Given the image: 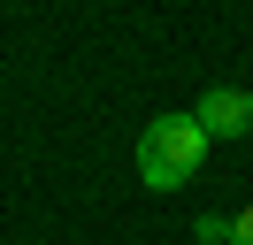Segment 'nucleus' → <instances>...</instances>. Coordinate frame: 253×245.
Returning a JSON list of instances; mask_svg holds the SVG:
<instances>
[{
    "label": "nucleus",
    "instance_id": "nucleus-2",
    "mask_svg": "<svg viewBox=\"0 0 253 245\" xmlns=\"http://www.w3.org/2000/svg\"><path fill=\"white\" fill-rule=\"evenodd\" d=\"M192 115H200L207 138H246V130H253V92H238V84H207V100L192 107Z\"/></svg>",
    "mask_w": 253,
    "mask_h": 245
},
{
    "label": "nucleus",
    "instance_id": "nucleus-3",
    "mask_svg": "<svg viewBox=\"0 0 253 245\" xmlns=\"http://www.w3.org/2000/svg\"><path fill=\"white\" fill-rule=\"evenodd\" d=\"M192 238H200V245H230V214H200Z\"/></svg>",
    "mask_w": 253,
    "mask_h": 245
},
{
    "label": "nucleus",
    "instance_id": "nucleus-1",
    "mask_svg": "<svg viewBox=\"0 0 253 245\" xmlns=\"http://www.w3.org/2000/svg\"><path fill=\"white\" fill-rule=\"evenodd\" d=\"M200 161H207L200 115H154V122L138 130V176H146V192H176V184H192Z\"/></svg>",
    "mask_w": 253,
    "mask_h": 245
},
{
    "label": "nucleus",
    "instance_id": "nucleus-4",
    "mask_svg": "<svg viewBox=\"0 0 253 245\" xmlns=\"http://www.w3.org/2000/svg\"><path fill=\"white\" fill-rule=\"evenodd\" d=\"M230 245H253V207H238V214H230Z\"/></svg>",
    "mask_w": 253,
    "mask_h": 245
}]
</instances>
